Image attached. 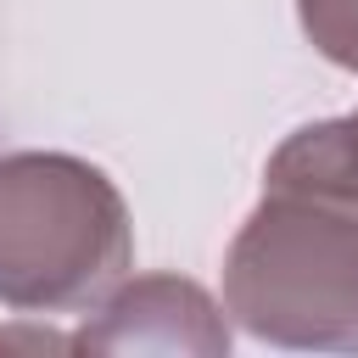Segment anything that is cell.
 Listing matches in <instances>:
<instances>
[{
	"label": "cell",
	"mask_w": 358,
	"mask_h": 358,
	"mask_svg": "<svg viewBox=\"0 0 358 358\" xmlns=\"http://www.w3.org/2000/svg\"><path fill=\"white\" fill-rule=\"evenodd\" d=\"M134 263L129 201L73 151L0 157V302L67 313L101 302Z\"/></svg>",
	"instance_id": "obj_1"
},
{
	"label": "cell",
	"mask_w": 358,
	"mask_h": 358,
	"mask_svg": "<svg viewBox=\"0 0 358 358\" xmlns=\"http://www.w3.org/2000/svg\"><path fill=\"white\" fill-rule=\"evenodd\" d=\"M73 352H162V358H224L229 319L185 274H123L95 313L67 336Z\"/></svg>",
	"instance_id": "obj_3"
},
{
	"label": "cell",
	"mask_w": 358,
	"mask_h": 358,
	"mask_svg": "<svg viewBox=\"0 0 358 358\" xmlns=\"http://www.w3.org/2000/svg\"><path fill=\"white\" fill-rule=\"evenodd\" d=\"M224 313L268 347L358 352V207L263 190L224 252Z\"/></svg>",
	"instance_id": "obj_2"
},
{
	"label": "cell",
	"mask_w": 358,
	"mask_h": 358,
	"mask_svg": "<svg viewBox=\"0 0 358 358\" xmlns=\"http://www.w3.org/2000/svg\"><path fill=\"white\" fill-rule=\"evenodd\" d=\"M296 22L324 62L358 73V0H296Z\"/></svg>",
	"instance_id": "obj_5"
},
{
	"label": "cell",
	"mask_w": 358,
	"mask_h": 358,
	"mask_svg": "<svg viewBox=\"0 0 358 358\" xmlns=\"http://www.w3.org/2000/svg\"><path fill=\"white\" fill-rule=\"evenodd\" d=\"M263 190H296L358 207V112L302 123L296 134H285L263 168Z\"/></svg>",
	"instance_id": "obj_4"
}]
</instances>
